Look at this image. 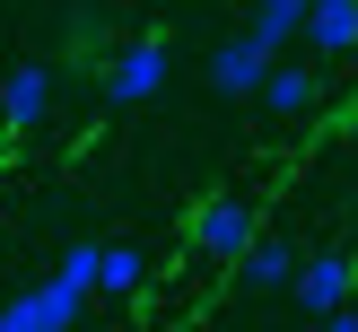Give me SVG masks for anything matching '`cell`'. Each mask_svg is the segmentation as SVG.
I'll return each mask as SVG.
<instances>
[{
    "label": "cell",
    "mask_w": 358,
    "mask_h": 332,
    "mask_svg": "<svg viewBox=\"0 0 358 332\" xmlns=\"http://www.w3.org/2000/svg\"><path fill=\"white\" fill-rule=\"evenodd\" d=\"M184 236H192V254H201V262H236L245 245L262 236V210L245 201V192H201L192 219H184Z\"/></svg>",
    "instance_id": "cell-1"
},
{
    "label": "cell",
    "mask_w": 358,
    "mask_h": 332,
    "mask_svg": "<svg viewBox=\"0 0 358 332\" xmlns=\"http://www.w3.org/2000/svg\"><path fill=\"white\" fill-rule=\"evenodd\" d=\"M254 105H262V114H280V122H306L315 105H324V62H315L306 44H289V52H271V70H262V87H254Z\"/></svg>",
    "instance_id": "cell-2"
},
{
    "label": "cell",
    "mask_w": 358,
    "mask_h": 332,
    "mask_svg": "<svg viewBox=\"0 0 358 332\" xmlns=\"http://www.w3.org/2000/svg\"><path fill=\"white\" fill-rule=\"evenodd\" d=\"M166 70H175V52H166V35H131V44H114L105 52V96L114 105H149L157 87H166Z\"/></svg>",
    "instance_id": "cell-3"
},
{
    "label": "cell",
    "mask_w": 358,
    "mask_h": 332,
    "mask_svg": "<svg viewBox=\"0 0 358 332\" xmlns=\"http://www.w3.org/2000/svg\"><path fill=\"white\" fill-rule=\"evenodd\" d=\"M79 315H87V289H70L62 271L17 289V297H0V332H70Z\"/></svg>",
    "instance_id": "cell-4"
},
{
    "label": "cell",
    "mask_w": 358,
    "mask_h": 332,
    "mask_svg": "<svg viewBox=\"0 0 358 332\" xmlns=\"http://www.w3.org/2000/svg\"><path fill=\"white\" fill-rule=\"evenodd\" d=\"M350 289H358V262L341 254V245H324V254H297V280H289L297 315H324V306H341Z\"/></svg>",
    "instance_id": "cell-5"
},
{
    "label": "cell",
    "mask_w": 358,
    "mask_h": 332,
    "mask_svg": "<svg viewBox=\"0 0 358 332\" xmlns=\"http://www.w3.org/2000/svg\"><path fill=\"white\" fill-rule=\"evenodd\" d=\"M44 114H52V62H17L0 79V122L9 131H44Z\"/></svg>",
    "instance_id": "cell-6"
},
{
    "label": "cell",
    "mask_w": 358,
    "mask_h": 332,
    "mask_svg": "<svg viewBox=\"0 0 358 332\" xmlns=\"http://www.w3.org/2000/svg\"><path fill=\"white\" fill-rule=\"evenodd\" d=\"M236 280H245V297H289V280H297V245L289 236H254L236 254Z\"/></svg>",
    "instance_id": "cell-7"
},
{
    "label": "cell",
    "mask_w": 358,
    "mask_h": 332,
    "mask_svg": "<svg viewBox=\"0 0 358 332\" xmlns=\"http://www.w3.org/2000/svg\"><path fill=\"white\" fill-rule=\"evenodd\" d=\"M297 44H306L315 52V62H350V52H358V0H315V9H306V35H297Z\"/></svg>",
    "instance_id": "cell-8"
},
{
    "label": "cell",
    "mask_w": 358,
    "mask_h": 332,
    "mask_svg": "<svg viewBox=\"0 0 358 332\" xmlns=\"http://www.w3.org/2000/svg\"><path fill=\"white\" fill-rule=\"evenodd\" d=\"M262 70H271V44H262V35H227V44L210 52V87H219V96H254Z\"/></svg>",
    "instance_id": "cell-9"
},
{
    "label": "cell",
    "mask_w": 358,
    "mask_h": 332,
    "mask_svg": "<svg viewBox=\"0 0 358 332\" xmlns=\"http://www.w3.org/2000/svg\"><path fill=\"white\" fill-rule=\"evenodd\" d=\"M149 289V254L140 245H105L96 254V297H140Z\"/></svg>",
    "instance_id": "cell-10"
},
{
    "label": "cell",
    "mask_w": 358,
    "mask_h": 332,
    "mask_svg": "<svg viewBox=\"0 0 358 332\" xmlns=\"http://www.w3.org/2000/svg\"><path fill=\"white\" fill-rule=\"evenodd\" d=\"M306 9H315V0H254V27H245V35H262L271 52H289L297 35H306Z\"/></svg>",
    "instance_id": "cell-11"
},
{
    "label": "cell",
    "mask_w": 358,
    "mask_h": 332,
    "mask_svg": "<svg viewBox=\"0 0 358 332\" xmlns=\"http://www.w3.org/2000/svg\"><path fill=\"white\" fill-rule=\"evenodd\" d=\"M96 254H105V245H62V262H52V271H62L70 289H87V297H96Z\"/></svg>",
    "instance_id": "cell-12"
},
{
    "label": "cell",
    "mask_w": 358,
    "mask_h": 332,
    "mask_svg": "<svg viewBox=\"0 0 358 332\" xmlns=\"http://www.w3.org/2000/svg\"><path fill=\"white\" fill-rule=\"evenodd\" d=\"M350 140H358V105H350Z\"/></svg>",
    "instance_id": "cell-13"
}]
</instances>
